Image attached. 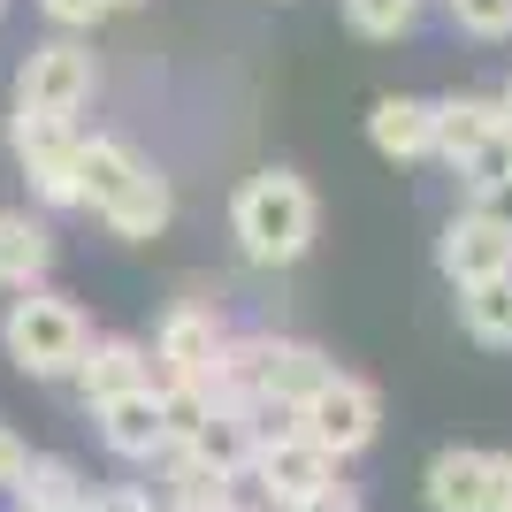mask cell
<instances>
[{
    "instance_id": "cell-1",
    "label": "cell",
    "mask_w": 512,
    "mask_h": 512,
    "mask_svg": "<svg viewBox=\"0 0 512 512\" xmlns=\"http://www.w3.org/2000/svg\"><path fill=\"white\" fill-rule=\"evenodd\" d=\"M230 222H237V245L260 260V268H283L314 245V192H306L291 169H260L237 184L230 199Z\"/></svg>"
},
{
    "instance_id": "cell-2",
    "label": "cell",
    "mask_w": 512,
    "mask_h": 512,
    "mask_svg": "<svg viewBox=\"0 0 512 512\" xmlns=\"http://www.w3.org/2000/svg\"><path fill=\"white\" fill-rule=\"evenodd\" d=\"M8 360L23 367V375H69L77 367V352H85V314L69 299H46V291H31V299L8 306Z\"/></svg>"
},
{
    "instance_id": "cell-3",
    "label": "cell",
    "mask_w": 512,
    "mask_h": 512,
    "mask_svg": "<svg viewBox=\"0 0 512 512\" xmlns=\"http://www.w3.org/2000/svg\"><path fill=\"white\" fill-rule=\"evenodd\" d=\"M375 428H383V398H375L360 375H329V383L299 406V436L314 451H329V459L367 451V444H375Z\"/></svg>"
},
{
    "instance_id": "cell-4",
    "label": "cell",
    "mask_w": 512,
    "mask_h": 512,
    "mask_svg": "<svg viewBox=\"0 0 512 512\" xmlns=\"http://www.w3.org/2000/svg\"><path fill=\"white\" fill-rule=\"evenodd\" d=\"M222 337H230V329H222V314H214V306H199V299L169 306V321H161V344H153V360H146V390H169V383L207 390Z\"/></svg>"
},
{
    "instance_id": "cell-5",
    "label": "cell",
    "mask_w": 512,
    "mask_h": 512,
    "mask_svg": "<svg viewBox=\"0 0 512 512\" xmlns=\"http://www.w3.org/2000/svg\"><path fill=\"white\" fill-rule=\"evenodd\" d=\"M77 146H85V130L69 115H23L16 107V153L46 207H77Z\"/></svg>"
},
{
    "instance_id": "cell-6",
    "label": "cell",
    "mask_w": 512,
    "mask_h": 512,
    "mask_svg": "<svg viewBox=\"0 0 512 512\" xmlns=\"http://www.w3.org/2000/svg\"><path fill=\"white\" fill-rule=\"evenodd\" d=\"M92 100V54L77 39H54V46H31V62L16 77V107L23 115H77Z\"/></svg>"
},
{
    "instance_id": "cell-7",
    "label": "cell",
    "mask_w": 512,
    "mask_h": 512,
    "mask_svg": "<svg viewBox=\"0 0 512 512\" xmlns=\"http://www.w3.org/2000/svg\"><path fill=\"white\" fill-rule=\"evenodd\" d=\"M245 474L260 482V497H268L276 512H291V505H306V497H321L329 482H337V459L314 451L306 436H283V444H260Z\"/></svg>"
},
{
    "instance_id": "cell-8",
    "label": "cell",
    "mask_w": 512,
    "mask_h": 512,
    "mask_svg": "<svg viewBox=\"0 0 512 512\" xmlns=\"http://www.w3.org/2000/svg\"><path fill=\"white\" fill-rule=\"evenodd\" d=\"M92 413H100L107 451H123V459H169V421H161L153 390H123V398H107Z\"/></svg>"
},
{
    "instance_id": "cell-9",
    "label": "cell",
    "mask_w": 512,
    "mask_h": 512,
    "mask_svg": "<svg viewBox=\"0 0 512 512\" xmlns=\"http://www.w3.org/2000/svg\"><path fill=\"white\" fill-rule=\"evenodd\" d=\"M77 390H85V406H107V398H123V390H146V344L130 337H85L77 352Z\"/></svg>"
},
{
    "instance_id": "cell-10",
    "label": "cell",
    "mask_w": 512,
    "mask_h": 512,
    "mask_svg": "<svg viewBox=\"0 0 512 512\" xmlns=\"http://www.w3.org/2000/svg\"><path fill=\"white\" fill-rule=\"evenodd\" d=\"M428 505L436 512H490V451L451 444L428 459Z\"/></svg>"
},
{
    "instance_id": "cell-11",
    "label": "cell",
    "mask_w": 512,
    "mask_h": 512,
    "mask_svg": "<svg viewBox=\"0 0 512 512\" xmlns=\"http://www.w3.org/2000/svg\"><path fill=\"white\" fill-rule=\"evenodd\" d=\"M497 130V100L482 92H451V100H428V153H444L451 169L467 161L482 138Z\"/></svg>"
},
{
    "instance_id": "cell-12",
    "label": "cell",
    "mask_w": 512,
    "mask_h": 512,
    "mask_svg": "<svg viewBox=\"0 0 512 512\" xmlns=\"http://www.w3.org/2000/svg\"><path fill=\"white\" fill-rule=\"evenodd\" d=\"M512 268V237H497L490 222H474V214H459L444 230V276L467 291V283H490Z\"/></svg>"
},
{
    "instance_id": "cell-13",
    "label": "cell",
    "mask_w": 512,
    "mask_h": 512,
    "mask_svg": "<svg viewBox=\"0 0 512 512\" xmlns=\"http://www.w3.org/2000/svg\"><path fill=\"white\" fill-rule=\"evenodd\" d=\"M169 214H176L169 176H161V169H138L123 192H115V207H107L100 222H107L115 237H130V245H138V237H161V230H169Z\"/></svg>"
},
{
    "instance_id": "cell-14",
    "label": "cell",
    "mask_w": 512,
    "mask_h": 512,
    "mask_svg": "<svg viewBox=\"0 0 512 512\" xmlns=\"http://www.w3.org/2000/svg\"><path fill=\"white\" fill-rule=\"evenodd\" d=\"M138 169H146V161H138L123 138H85V146H77V207L107 214V207H115V192H123Z\"/></svg>"
},
{
    "instance_id": "cell-15",
    "label": "cell",
    "mask_w": 512,
    "mask_h": 512,
    "mask_svg": "<svg viewBox=\"0 0 512 512\" xmlns=\"http://www.w3.org/2000/svg\"><path fill=\"white\" fill-rule=\"evenodd\" d=\"M176 451L199 459V467H214V474H230V482H245V467H253V436H245V421H237L230 406H214Z\"/></svg>"
},
{
    "instance_id": "cell-16",
    "label": "cell",
    "mask_w": 512,
    "mask_h": 512,
    "mask_svg": "<svg viewBox=\"0 0 512 512\" xmlns=\"http://www.w3.org/2000/svg\"><path fill=\"white\" fill-rule=\"evenodd\" d=\"M367 138H375V153H390V161H421L428 153V100H413V92L375 100L367 107Z\"/></svg>"
},
{
    "instance_id": "cell-17",
    "label": "cell",
    "mask_w": 512,
    "mask_h": 512,
    "mask_svg": "<svg viewBox=\"0 0 512 512\" xmlns=\"http://www.w3.org/2000/svg\"><path fill=\"white\" fill-rule=\"evenodd\" d=\"M8 497H16V512H77V505H85V474H77V459L46 451V459L23 467V482Z\"/></svg>"
},
{
    "instance_id": "cell-18",
    "label": "cell",
    "mask_w": 512,
    "mask_h": 512,
    "mask_svg": "<svg viewBox=\"0 0 512 512\" xmlns=\"http://www.w3.org/2000/svg\"><path fill=\"white\" fill-rule=\"evenodd\" d=\"M54 260V237L31 214H0V283H39Z\"/></svg>"
},
{
    "instance_id": "cell-19",
    "label": "cell",
    "mask_w": 512,
    "mask_h": 512,
    "mask_svg": "<svg viewBox=\"0 0 512 512\" xmlns=\"http://www.w3.org/2000/svg\"><path fill=\"white\" fill-rule=\"evenodd\" d=\"M169 467H176L169 512H237V482H230V474L199 467V459H184V451H169Z\"/></svg>"
},
{
    "instance_id": "cell-20",
    "label": "cell",
    "mask_w": 512,
    "mask_h": 512,
    "mask_svg": "<svg viewBox=\"0 0 512 512\" xmlns=\"http://www.w3.org/2000/svg\"><path fill=\"white\" fill-rule=\"evenodd\" d=\"M459 321H467L482 344H512V268L490 283H467L459 291Z\"/></svg>"
},
{
    "instance_id": "cell-21",
    "label": "cell",
    "mask_w": 512,
    "mask_h": 512,
    "mask_svg": "<svg viewBox=\"0 0 512 512\" xmlns=\"http://www.w3.org/2000/svg\"><path fill=\"white\" fill-rule=\"evenodd\" d=\"M344 23H352L360 39H398L413 23V0H344Z\"/></svg>"
},
{
    "instance_id": "cell-22",
    "label": "cell",
    "mask_w": 512,
    "mask_h": 512,
    "mask_svg": "<svg viewBox=\"0 0 512 512\" xmlns=\"http://www.w3.org/2000/svg\"><path fill=\"white\" fill-rule=\"evenodd\" d=\"M459 176H467V192H482V184H505V176H512V138H497V130H490V138H482V146L459 161Z\"/></svg>"
},
{
    "instance_id": "cell-23",
    "label": "cell",
    "mask_w": 512,
    "mask_h": 512,
    "mask_svg": "<svg viewBox=\"0 0 512 512\" xmlns=\"http://www.w3.org/2000/svg\"><path fill=\"white\" fill-rule=\"evenodd\" d=\"M451 16H459V31H474V39H505L512 0H451Z\"/></svg>"
},
{
    "instance_id": "cell-24",
    "label": "cell",
    "mask_w": 512,
    "mask_h": 512,
    "mask_svg": "<svg viewBox=\"0 0 512 512\" xmlns=\"http://www.w3.org/2000/svg\"><path fill=\"white\" fill-rule=\"evenodd\" d=\"M467 214H474V222H490L497 237H512V176H505V184H482Z\"/></svg>"
},
{
    "instance_id": "cell-25",
    "label": "cell",
    "mask_w": 512,
    "mask_h": 512,
    "mask_svg": "<svg viewBox=\"0 0 512 512\" xmlns=\"http://www.w3.org/2000/svg\"><path fill=\"white\" fill-rule=\"evenodd\" d=\"M146 505H153L146 490H85V505H77V512H146Z\"/></svg>"
},
{
    "instance_id": "cell-26",
    "label": "cell",
    "mask_w": 512,
    "mask_h": 512,
    "mask_svg": "<svg viewBox=\"0 0 512 512\" xmlns=\"http://www.w3.org/2000/svg\"><path fill=\"white\" fill-rule=\"evenodd\" d=\"M23 467H31L23 436H16V428H0V490H16V482H23Z\"/></svg>"
},
{
    "instance_id": "cell-27",
    "label": "cell",
    "mask_w": 512,
    "mask_h": 512,
    "mask_svg": "<svg viewBox=\"0 0 512 512\" xmlns=\"http://www.w3.org/2000/svg\"><path fill=\"white\" fill-rule=\"evenodd\" d=\"M39 8H46L54 23H69V31H77V23H100V16H107V0H39Z\"/></svg>"
},
{
    "instance_id": "cell-28",
    "label": "cell",
    "mask_w": 512,
    "mask_h": 512,
    "mask_svg": "<svg viewBox=\"0 0 512 512\" xmlns=\"http://www.w3.org/2000/svg\"><path fill=\"white\" fill-rule=\"evenodd\" d=\"M490 512H512V451H490Z\"/></svg>"
},
{
    "instance_id": "cell-29",
    "label": "cell",
    "mask_w": 512,
    "mask_h": 512,
    "mask_svg": "<svg viewBox=\"0 0 512 512\" xmlns=\"http://www.w3.org/2000/svg\"><path fill=\"white\" fill-rule=\"evenodd\" d=\"M291 512H360V497L344 490V482H329L321 497H306V505H291Z\"/></svg>"
},
{
    "instance_id": "cell-30",
    "label": "cell",
    "mask_w": 512,
    "mask_h": 512,
    "mask_svg": "<svg viewBox=\"0 0 512 512\" xmlns=\"http://www.w3.org/2000/svg\"><path fill=\"white\" fill-rule=\"evenodd\" d=\"M497 138H512V85L497 92Z\"/></svg>"
},
{
    "instance_id": "cell-31",
    "label": "cell",
    "mask_w": 512,
    "mask_h": 512,
    "mask_svg": "<svg viewBox=\"0 0 512 512\" xmlns=\"http://www.w3.org/2000/svg\"><path fill=\"white\" fill-rule=\"evenodd\" d=\"M107 8H130V0H107Z\"/></svg>"
},
{
    "instance_id": "cell-32",
    "label": "cell",
    "mask_w": 512,
    "mask_h": 512,
    "mask_svg": "<svg viewBox=\"0 0 512 512\" xmlns=\"http://www.w3.org/2000/svg\"><path fill=\"white\" fill-rule=\"evenodd\" d=\"M0 8H8V0H0Z\"/></svg>"
}]
</instances>
